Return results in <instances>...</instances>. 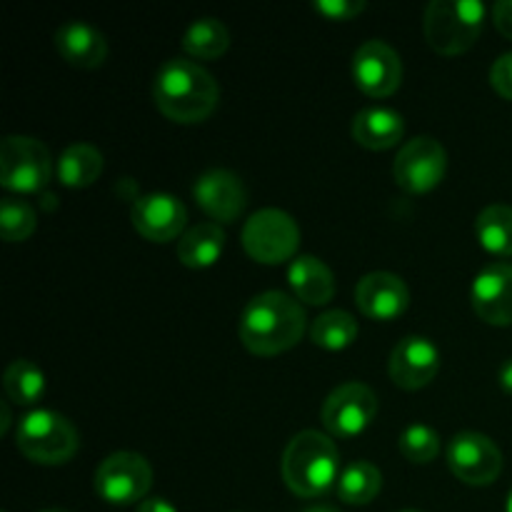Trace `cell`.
<instances>
[{
	"mask_svg": "<svg viewBox=\"0 0 512 512\" xmlns=\"http://www.w3.org/2000/svg\"><path fill=\"white\" fill-rule=\"evenodd\" d=\"M240 340L255 355H278L295 348L305 333V310L280 290L260 293L240 315Z\"/></svg>",
	"mask_w": 512,
	"mask_h": 512,
	"instance_id": "obj_1",
	"label": "cell"
},
{
	"mask_svg": "<svg viewBox=\"0 0 512 512\" xmlns=\"http://www.w3.org/2000/svg\"><path fill=\"white\" fill-rule=\"evenodd\" d=\"M153 98L160 113L175 123H203L210 118L220 98L213 75L193 60L173 58L158 70Z\"/></svg>",
	"mask_w": 512,
	"mask_h": 512,
	"instance_id": "obj_2",
	"label": "cell"
},
{
	"mask_svg": "<svg viewBox=\"0 0 512 512\" xmlns=\"http://www.w3.org/2000/svg\"><path fill=\"white\" fill-rule=\"evenodd\" d=\"M340 453L333 440L315 430L295 435L283 453V480L300 498H320L340 478Z\"/></svg>",
	"mask_w": 512,
	"mask_h": 512,
	"instance_id": "obj_3",
	"label": "cell"
},
{
	"mask_svg": "<svg viewBox=\"0 0 512 512\" xmlns=\"http://www.w3.org/2000/svg\"><path fill=\"white\" fill-rule=\"evenodd\" d=\"M485 5L478 0H433L425 10V38L440 55H460L483 33Z\"/></svg>",
	"mask_w": 512,
	"mask_h": 512,
	"instance_id": "obj_4",
	"label": "cell"
},
{
	"mask_svg": "<svg viewBox=\"0 0 512 512\" xmlns=\"http://www.w3.org/2000/svg\"><path fill=\"white\" fill-rule=\"evenodd\" d=\"M18 450L38 465H63L78 453V430L65 415L53 410H33L18 423Z\"/></svg>",
	"mask_w": 512,
	"mask_h": 512,
	"instance_id": "obj_5",
	"label": "cell"
},
{
	"mask_svg": "<svg viewBox=\"0 0 512 512\" xmlns=\"http://www.w3.org/2000/svg\"><path fill=\"white\" fill-rule=\"evenodd\" d=\"M53 158L40 140L10 135L0 145V183L13 193H38L50 183Z\"/></svg>",
	"mask_w": 512,
	"mask_h": 512,
	"instance_id": "obj_6",
	"label": "cell"
},
{
	"mask_svg": "<svg viewBox=\"0 0 512 512\" xmlns=\"http://www.w3.org/2000/svg\"><path fill=\"white\" fill-rule=\"evenodd\" d=\"M243 245L253 260L263 265H280L295 255L300 245V228L288 213L265 208L250 215L243 228Z\"/></svg>",
	"mask_w": 512,
	"mask_h": 512,
	"instance_id": "obj_7",
	"label": "cell"
},
{
	"mask_svg": "<svg viewBox=\"0 0 512 512\" xmlns=\"http://www.w3.org/2000/svg\"><path fill=\"white\" fill-rule=\"evenodd\" d=\"M153 488V470L138 453H113L95 470V493L110 505L143 503Z\"/></svg>",
	"mask_w": 512,
	"mask_h": 512,
	"instance_id": "obj_8",
	"label": "cell"
},
{
	"mask_svg": "<svg viewBox=\"0 0 512 512\" xmlns=\"http://www.w3.org/2000/svg\"><path fill=\"white\" fill-rule=\"evenodd\" d=\"M445 170H448V153L433 138H415L405 143L393 165L395 183L405 193L413 195H423L438 188L445 178Z\"/></svg>",
	"mask_w": 512,
	"mask_h": 512,
	"instance_id": "obj_9",
	"label": "cell"
},
{
	"mask_svg": "<svg viewBox=\"0 0 512 512\" xmlns=\"http://www.w3.org/2000/svg\"><path fill=\"white\" fill-rule=\"evenodd\" d=\"M378 413V398L363 383H345L328 395L323 405V425L335 438H355L365 433Z\"/></svg>",
	"mask_w": 512,
	"mask_h": 512,
	"instance_id": "obj_10",
	"label": "cell"
},
{
	"mask_svg": "<svg viewBox=\"0 0 512 512\" xmlns=\"http://www.w3.org/2000/svg\"><path fill=\"white\" fill-rule=\"evenodd\" d=\"M448 465L468 485H490L503 470V453L483 433H458L448 445Z\"/></svg>",
	"mask_w": 512,
	"mask_h": 512,
	"instance_id": "obj_11",
	"label": "cell"
},
{
	"mask_svg": "<svg viewBox=\"0 0 512 512\" xmlns=\"http://www.w3.org/2000/svg\"><path fill=\"white\" fill-rule=\"evenodd\" d=\"M353 78L363 93L373 95V98H388L400 88L403 63L388 43L368 40L355 50Z\"/></svg>",
	"mask_w": 512,
	"mask_h": 512,
	"instance_id": "obj_12",
	"label": "cell"
},
{
	"mask_svg": "<svg viewBox=\"0 0 512 512\" xmlns=\"http://www.w3.org/2000/svg\"><path fill=\"white\" fill-rule=\"evenodd\" d=\"M130 218H133L135 230L145 240L168 243V240H175L183 233L185 223H188V210L173 195L150 193L135 200Z\"/></svg>",
	"mask_w": 512,
	"mask_h": 512,
	"instance_id": "obj_13",
	"label": "cell"
},
{
	"mask_svg": "<svg viewBox=\"0 0 512 512\" xmlns=\"http://www.w3.org/2000/svg\"><path fill=\"white\" fill-rule=\"evenodd\" d=\"M195 203L213 220L235 223L248 205V190L243 180L230 170H208L193 185Z\"/></svg>",
	"mask_w": 512,
	"mask_h": 512,
	"instance_id": "obj_14",
	"label": "cell"
},
{
	"mask_svg": "<svg viewBox=\"0 0 512 512\" xmlns=\"http://www.w3.org/2000/svg\"><path fill=\"white\" fill-rule=\"evenodd\" d=\"M390 378L403 390H420L438 375L440 350L423 335H408L390 355Z\"/></svg>",
	"mask_w": 512,
	"mask_h": 512,
	"instance_id": "obj_15",
	"label": "cell"
},
{
	"mask_svg": "<svg viewBox=\"0 0 512 512\" xmlns=\"http://www.w3.org/2000/svg\"><path fill=\"white\" fill-rule=\"evenodd\" d=\"M355 303L370 320H395L410 305V290L395 273H370L355 288Z\"/></svg>",
	"mask_w": 512,
	"mask_h": 512,
	"instance_id": "obj_16",
	"label": "cell"
},
{
	"mask_svg": "<svg viewBox=\"0 0 512 512\" xmlns=\"http://www.w3.org/2000/svg\"><path fill=\"white\" fill-rule=\"evenodd\" d=\"M473 308L490 325H512V265L493 263L473 283Z\"/></svg>",
	"mask_w": 512,
	"mask_h": 512,
	"instance_id": "obj_17",
	"label": "cell"
},
{
	"mask_svg": "<svg viewBox=\"0 0 512 512\" xmlns=\"http://www.w3.org/2000/svg\"><path fill=\"white\" fill-rule=\"evenodd\" d=\"M55 48L63 55V60L83 70L100 68L108 58L105 35L83 20H70V23L60 25L58 33H55Z\"/></svg>",
	"mask_w": 512,
	"mask_h": 512,
	"instance_id": "obj_18",
	"label": "cell"
},
{
	"mask_svg": "<svg viewBox=\"0 0 512 512\" xmlns=\"http://www.w3.org/2000/svg\"><path fill=\"white\" fill-rule=\"evenodd\" d=\"M403 115L390 108H365L353 120V138L368 150H388L403 140Z\"/></svg>",
	"mask_w": 512,
	"mask_h": 512,
	"instance_id": "obj_19",
	"label": "cell"
},
{
	"mask_svg": "<svg viewBox=\"0 0 512 512\" xmlns=\"http://www.w3.org/2000/svg\"><path fill=\"white\" fill-rule=\"evenodd\" d=\"M288 280L298 300L308 305H325L333 300L335 280L328 265L313 255H300L288 270Z\"/></svg>",
	"mask_w": 512,
	"mask_h": 512,
	"instance_id": "obj_20",
	"label": "cell"
},
{
	"mask_svg": "<svg viewBox=\"0 0 512 512\" xmlns=\"http://www.w3.org/2000/svg\"><path fill=\"white\" fill-rule=\"evenodd\" d=\"M225 230L218 223H198L180 235L178 258L185 268H210L223 255Z\"/></svg>",
	"mask_w": 512,
	"mask_h": 512,
	"instance_id": "obj_21",
	"label": "cell"
},
{
	"mask_svg": "<svg viewBox=\"0 0 512 512\" xmlns=\"http://www.w3.org/2000/svg\"><path fill=\"white\" fill-rule=\"evenodd\" d=\"M55 173L65 188H88L103 173V155L93 145L75 143L60 155Z\"/></svg>",
	"mask_w": 512,
	"mask_h": 512,
	"instance_id": "obj_22",
	"label": "cell"
},
{
	"mask_svg": "<svg viewBox=\"0 0 512 512\" xmlns=\"http://www.w3.org/2000/svg\"><path fill=\"white\" fill-rule=\"evenodd\" d=\"M475 235L488 253L508 258L512 255V208L488 205L475 220Z\"/></svg>",
	"mask_w": 512,
	"mask_h": 512,
	"instance_id": "obj_23",
	"label": "cell"
},
{
	"mask_svg": "<svg viewBox=\"0 0 512 512\" xmlns=\"http://www.w3.org/2000/svg\"><path fill=\"white\" fill-rule=\"evenodd\" d=\"M383 488V475L368 460L350 463L338 478V495L348 505H368L378 498Z\"/></svg>",
	"mask_w": 512,
	"mask_h": 512,
	"instance_id": "obj_24",
	"label": "cell"
},
{
	"mask_svg": "<svg viewBox=\"0 0 512 512\" xmlns=\"http://www.w3.org/2000/svg\"><path fill=\"white\" fill-rule=\"evenodd\" d=\"M230 48V33L218 18H200L185 30L183 50L193 58L215 60Z\"/></svg>",
	"mask_w": 512,
	"mask_h": 512,
	"instance_id": "obj_25",
	"label": "cell"
},
{
	"mask_svg": "<svg viewBox=\"0 0 512 512\" xmlns=\"http://www.w3.org/2000/svg\"><path fill=\"white\" fill-rule=\"evenodd\" d=\"M5 395H8L10 403L18 405H33L43 398L45 393V375L38 365H33L30 360H15L8 365L3 378Z\"/></svg>",
	"mask_w": 512,
	"mask_h": 512,
	"instance_id": "obj_26",
	"label": "cell"
},
{
	"mask_svg": "<svg viewBox=\"0 0 512 512\" xmlns=\"http://www.w3.org/2000/svg\"><path fill=\"white\" fill-rule=\"evenodd\" d=\"M310 338L325 350H343L358 338V323L345 310H328L313 323Z\"/></svg>",
	"mask_w": 512,
	"mask_h": 512,
	"instance_id": "obj_27",
	"label": "cell"
},
{
	"mask_svg": "<svg viewBox=\"0 0 512 512\" xmlns=\"http://www.w3.org/2000/svg\"><path fill=\"white\" fill-rule=\"evenodd\" d=\"M35 210L18 198H3L0 203V233L8 243H23L35 230Z\"/></svg>",
	"mask_w": 512,
	"mask_h": 512,
	"instance_id": "obj_28",
	"label": "cell"
},
{
	"mask_svg": "<svg viewBox=\"0 0 512 512\" xmlns=\"http://www.w3.org/2000/svg\"><path fill=\"white\" fill-rule=\"evenodd\" d=\"M398 448L410 463H433L440 453V435L433 428H428V425H410L400 435Z\"/></svg>",
	"mask_w": 512,
	"mask_h": 512,
	"instance_id": "obj_29",
	"label": "cell"
},
{
	"mask_svg": "<svg viewBox=\"0 0 512 512\" xmlns=\"http://www.w3.org/2000/svg\"><path fill=\"white\" fill-rule=\"evenodd\" d=\"M313 8L328 20H353L365 10L363 0H315Z\"/></svg>",
	"mask_w": 512,
	"mask_h": 512,
	"instance_id": "obj_30",
	"label": "cell"
},
{
	"mask_svg": "<svg viewBox=\"0 0 512 512\" xmlns=\"http://www.w3.org/2000/svg\"><path fill=\"white\" fill-rule=\"evenodd\" d=\"M490 83H493V88L498 90L503 98L512 100V53L500 55V58L495 60L493 70H490Z\"/></svg>",
	"mask_w": 512,
	"mask_h": 512,
	"instance_id": "obj_31",
	"label": "cell"
},
{
	"mask_svg": "<svg viewBox=\"0 0 512 512\" xmlns=\"http://www.w3.org/2000/svg\"><path fill=\"white\" fill-rule=\"evenodd\" d=\"M493 23L505 38L512 40V0H500V3H495Z\"/></svg>",
	"mask_w": 512,
	"mask_h": 512,
	"instance_id": "obj_32",
	"label": "cell"
},
{
	"mask_svg": "<svg viewBox=\"0 0 512 512\" xmlns=\"http://www.w3.org/2000/svg\"><path fill=\"white\" fill-rule=\"evenodd\" d=\"M135 512H178L165 498H145Z\"/></svg>",
	"mask_w": 512,
	"mask_h": 512,
	"instance_id": "obj_33",
	"label": "cell"
},
{
	"mask_svg": "<svg viewBox=\"0 0 512 512\" xmlns=\"http://www.w3.org/2000/svg\"><path fill=\"white\" fill-rule=\"evenodd\" d=\"M500 385H503L508 393H512V358L500 368Z\"/></svg>",
	"mask_w": 512,
	"mask_h": 512,
	"instance_id": "obj_34",
	"label": "cell"
},
{
	"mask_svg": "<svg viewBox=\"0 0 512 512\" xmlns=\"http://www.w3.org/2000/svg\"><path fill=\"white\" fill-rule=\"evenodd\" d=\"M8 423H10V410H8V405H3V423H0V430H8Z\"/></svg>",
	"mask_w": 512,
	"mask_h": 512,
	"instance_id": "obj_35",
	"label": "cell"
},
{
	"mask_svg": "<svg viewBox=\"0 0 512 512\" xmlns=\"http://www.w3.org/2000/svg\"><path fill=\"white\" fill-rule=\"evenodd\" d=\"M305 512H338V510L328 508V505H315V508H308Z\"/></svg>",
	"mask_w": 512,
	"mask_h": 512,
	"instance_id": "obj_36",
	"label": "cell"
},
{
	"mask_svg": "<svg viewBox=\"0 0 512 512\" xmlns=\"http://www.w3.org/2000/svg\"><path fill=\"white\" fill-rule=\"evenodd\" d=\"M40 512H70V510H63V508H50V510H40Z\"/></svg>",
	"mask_w": 512,
	"mask_h": 512,
	"instance_id": "obj_37",
	"label": "cell"
},
{
	"mask_svg": "<svg viewBox=\"0 0 512 512\" xmlns=\"http://www.w3.org/2000/svg\"><path fill=\"white\" fill-rule=\"evenodd\" d=\"M508 512H512V490H510V495H508Z\"/></svg>",
	"mask_w": 512,
	"mask_h": 512,
	"instance_id": "obj_38",
	"label": "cell"
},
{
	"mask_svg": "<svg viewBox=\"0 0 512 512\" xmlns=\"http://www.w3.org/2000/svg\"><path fill=\"white\" fill-rule=\"evenodd\" d=\"M403 512H418V510H403Z\"/></svg>",
	"mask_w": 512,
	"mask_h": 512,
	"instance_id": "obj_39",
	"label": "cell"
}]
</instances>
